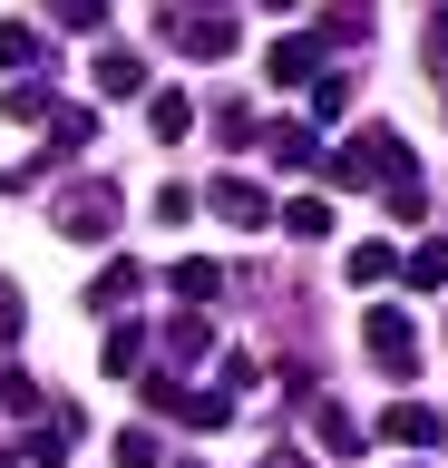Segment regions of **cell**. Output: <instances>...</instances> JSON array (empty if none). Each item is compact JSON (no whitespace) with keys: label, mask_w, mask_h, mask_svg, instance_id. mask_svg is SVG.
Here are the masks:
<instances>
[{"label":"cell","mask_w":448,"mask_h":468,"mask_svg":"<svg viewBox=\"0 0 448 468\" xmlns=\"http://www.w3.org/2000/svg\"><path fill=\"white\" fill-rule=\"evenodd\" d=\"M360 332H370V361H380L390 380H410V371H419V322L400 313V303H380V313L360 322Z\"/></svg>","instance_id":"6da1fadb"},{"label":"cell","mask_w":448,"mask_h":468,"mask_svg":"<svg viewBox=\"0 0 448 468\" xmlns=\"http://www.w3.org/2000/svg\"><path fill=\"white\" fill-rule=\"evenodd\" d=\"M108 225H118V186H68V196H59V234L98 244Z\"/></svg>","instance_id":"7a4b0ae2"},{"label":"cell","mask_w":448,"mask_h":468,"mask_svg":"<svg viewBox=\"0 0 448 468\" xmlns=\"http://www.w3.org/2000/svg\"><path fill=\"white\" fill-rule=\"evenodd\" d=\"M264 79H273V88H302V79H322V39H312V29H283V39L264 49Z\"/></svg>","instance_id":"3957f363"},{"label":"cell","mask_w":448,"mask_h":468,"mask_svg":"<svg viewBox=\"0 0 448 468\" xmlns=\"http://www.w3.org/2000/svg\"><path fill=\"white\" fill-rule=\"evenodd\" d=\"M205 205L224 215V225H273V196L254 186V176H214V186H205Z\"/></svg>","instance_id":"277c9868"},{"label":"cell","mask_w":448,"mask_h":468,"mask_svg":"<svg viewBox=\"0 0 448 468\" xmlns=\"http://www.w3.org/2000/svg\"><path fill=\"white\" fill-rule=\"evenodd\" d=\"M380 439H400V449H439L448 420H439L429 400H390V410H380Z\"/></svg>","instance_id":"5b68a950"},{"label":"cell","mask_w":448,"mask_h":468,"mask_svg":"<svg viewBox=\"0 0 448 468\" xmlns=\"http://www.w3.org/2000/svg\"><path fill=\"white\" fill-rule=\"evenodd\" d=\"M166 39H176V49H195V58H234V20H205V10H176V20H166Z\"/></svg>","instance_id":"8992f818"},{"label":"cell","mask_w":448,"mask_h":468,"mask_svg":"<svg viewBox=\"0 0 448 468\" xmlns=\"http://www.w3.org/2000/svg\"><path fill=\"white\" fill-rule=\"evenodd\" d=\"M89 79L108 88V98H147V58H137V49H98V58H89Z\"/></svg>","instance_id":"52a82bcc"},{"label":"cell","mask_w":448,"mask_h":468,"mask_svg":"<svg viewBox=\"0 0 448 468\" xmlns=\"http://www.w3.org/2000/svg\"><path fill=\"white\" fill-rule=\"evenodd\" d=\"M341 273H351V292H370V283H390V273H400V244H380V234H360L351 254H341Z\"/></svg>","instance_id":"ba28073f"},{"label":"cell","mask_w":448,"mask_h":468,"mask_svg":"<svg viewBox=\"0 0 448 468\" xmlns=\"http://www.w3.org/2000/svg\"><path fill=\"white\" fill-rule=\"evenodd\" d=\"M312 439H322V459H360V420H351L341 400H322V410H312Z\"/></svg>","instance_id":"9c48e42d"},{"label":"cell","mask_w":448,"mask_h":468,"mask_svg":"<svg viewBox=\"0 0 448 468\" xmlns=\"http://www.w3.org/2000/svg\"><path fill=\"white\" fill-rule=\"evenodd\" d=\"M264 156H273V166H322V146H312V127H283V117L264 127Z\"/></svg>","instance_id":"30bf717a"},{"label":"cell","mask_w":448,"mask_h":468,"mask_svg":"<svg viewBox=\"0 0 448 468\" xmlns=\"http://www.w3.org/2000/svg\"><path fill=\"white\" fill-rule=\"evenodd\" d=\"M68 449H78V410H49V430H30V459H39V468H59Z\"/></svg>","instance_id":"8fae6325"},{"label":"cell","mask_w":448,"mask_h":468,"mask_svg":"<svg viewBox=\"0 0 448 468\" xmlns=\"http://www.w3.org/2000/svg\"><path fill=\"white\" fill-rule=\"evenodd\" d=\"M147 127H156V137H166V146H176L185 127H195V98H185V88H156V108H147Z\"/></svg>","instance_id":"7c38bea8"},{"label":"cell","mask_w":448,"mask_h":468,"mask_svg":"<svg viewBox=\"0 0 448 468\" xmlns=\"http://www.w3.org/2000/svg\"><path fill=\"white\" fill-rule=\"evenodd\" d=\"M400 273H410L419 292H439V283H448V234H429L419 254H400Z\"/></svg>","instance_id":"4fadbf2b"},{"label":"cell","mask_w":448,"mask_h":468,"mask_svg":"<svg viewBox=\"0 0 448 468\" xmlns=\"http://www.w3.org/2000/svg\"><path fill=\"white\" fill-rule=\"evenodd\" d=\"M137 283H147L137 263H108V273L89 283V303H98V313H118V303H137Z\"/></svg>","instance_id":"5bb4252c"},{"label":"cell","mask_w":448,"mask_h":468,"mask_svg":"<svg viewBox=\"0 0 448 468\" xmlns=\"http://www.w3.org/2000/svg\"><path fill=\"white\" fill-rule=\"evenodd\" d=\"M49 29H78V39H98V29H108V0H49Z\"/></svg>","instance_id":"9a60e30c"},{"label":"cell","mask_w":448,"mask_h":468,"mask_svg":"<svg viewBox=\"0 0 448 468\" xmlns=\"http://www.w3.org/2000/svg\"><path fill=\"white\" fill-rule=\"evenodd\" d=\"M98 361H108V371H137V361H147V332H137V322H127V332H108V342H98Z\"/></svg>","instance_id":"2e32d148"},{"label":"cell","mask_w":448,"mask_h":468,"mask_svg":"<svg viewBox=\"0 0 448 468\" xmlns=\"http://www.w3.org/2000/svg\"><path fill=\"white\" fill-rule=\"evenodd\" d=\"M0 400H10V420H39V410H49V390H39L30 371H0Z\"/></svg>","instance_id":"e0dca14e"},{"label":"cell","mask_w":448,"mask_h":468,"mask_svg":"<svg viewBox=\"0 0 448 468\" xmlns=\"http://www.w3.org/2000/svg\"><path fill=\"white\" fill-rule=\"evenodd\" d=\"M176 292H185V303H214V292H224V263H205V254L176 263Z\"/></svg>","instance_id":"ac0fdd59"},{"label":"cell","mask_w":448,"mask_h":468,"mask_svg":"<svg viewBox=\"0 0 448 468\" xmlns=\"http://www.w3.org/2000/svg\"><path fill=\"white\" fill-rule=\"evenodd\" d=\"M283 234H302V244L331 234V205H322V196H293V205H283Z\"/></svg>","instance_id":"d6986e66"},{"label":"cell","mask_w":448,"mask_h":468,"mask_svg":"<svg viewBox=\"0 0 448 468\" xmlns=\"http://www.w3.org/2000/svg\"><path fill=\"white\" fill-rule=\"evenodd\" d=\"M166 351H176V361H195V351H214L205 313H176V322H166Z\"/></svg>","instance_id":"ffe728a7"},{"label":"cell","mask_w":448,"mask_h":468,"mask_svg":"<svg viewBox=\"0 0 448 468\" xmlns=\"http://www.w3.org/2000/svg\"><path fill=\"white\" fill-rule=\"evenodd\" d=\"M39 58V29L30 20H0V69H30Z\"/></svg>","instance_id":"44dd1931"},{"label":"cell","mask_w":448,"mask_h":468,"mask_svg":"<svg viewBox=\"0 0 448 468\" xmlns=\"http://www.w3.org/2000/svg\"><path fill=\"white\" fill-rule=\"evenodd\" d=\"M341 108H351V79H341V69H322V79H312V117H322V127H331V117H341Z\"/></svg>","instance_id":"7402d4cb"},{"label":"cell","mask_w":448,"mask_h":468,"mask_svg":"<svg viewBox=\"0 0 448 468\" xmlns=\"http://www.w3.org/2000/svg\"><path fill=\"white\" fill-rule=\"evenodd\" d=\"M39 127H49V146H59V156H68V146H89V108H49Z\"/></svg>","instance_id":"603a6c76"},{"label":"cell","mask_w":448,"mask_h":468,"mask_svg":"<svg viewBox=\"0 0 448 468\" xmlns=\"http://www.w3.org/2000/svg\"><path fill=\"white\" fill-rule=\"evenodd\" d=\"M185 400H195V390H185L176 371H147V410H166V420H185Z\"/></svg>","instance_id":"cb8c5ba5"},{"label":"cell","mask_w":448,"mask_h":468,"mask_svg":"<svg viewBox=\"0 0 448 468\" xmlns=\"http://www.w3.org/2000/svg\"><path fill=\"white\" fill-rule=\"evenodd\" d=\"M0 108L20 117V127H39V117H49V88H39V79H20V88H10V98H0Z\"/></svg>","instance_id":"d4e9b609"},{"label":"cell","mask_w":448,"mask_h":468,"mask_svg":"<svg viewBox=\"0 0 448 468\" xmlns=\"http://www.w3.org/2000/svg\"><path fill=\"white\" fill-rule=\"evenodd\" d=\"M118 468H156V430H118Z\"/></svg>","instance_id":"484cf974"},{"label":"cell","mask_w":448,"mask_h":468,"mask_svg":"<svg viewBox=\"0 0 448 468\" xmlns=\"http://www.w3.org/2000/svg\"><path fill=\"white\" fill-rule=\"evenodd\" d=\"M439 58H448V0L429 10V69H439Z\"/></svg>","instance_id":"4316f807"},{"label":"cell","mask_w":448,"mask_h":468,"mask_svg":"<svg viewBox=\"0 0 448 468\" xmlns=\"http://www.w3.org/2000/svg\"><path fill=\"white\" fill-rule=\"evenodd\" d=\"M0 342H20V292L0 283Z\"/></svg>","instance_id":"83f0119b"},{"label":"cell","mask_w":448,"mask_h":468,"mask_svg":"<svg viewBox=\"0 0 448 468\" xmlns=\"http://www.w3.org/2000/svg\"><path fill=\"white\" fill-rule=\"evenodd\" d=\"M264 468H302V449H293V439H273V449H264Z\"/></svg>","instance_id":"f1b7e54d"},{"label":"cell","mask_w":448,"mask_h":468,"mask_svg":"<svg viewBox=\"0 0 448 468\" xmlns=\"http://www.w3.org/2000/svg\"><path fill=\"white\" fill-rule=\"evenodd\" d=\"M264 10H293V0H264Z\"/></svg>","instance_id":"f546056e"}]
</instances>
